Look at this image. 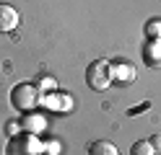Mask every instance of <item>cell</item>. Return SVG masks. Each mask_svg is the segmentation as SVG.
Returning <instances> with one entry per match:
<instances>
[{
    "instance_id": "6da1fadb",
    "label": "cell",
    "mask_w": 161,
    "mask_h": 155,
    "mask_svg": "<svg viewBox=\"0 0 161 155\" xmlns=\"http://www.w3.org/2000/svg\"><path fill=\"white\" fill-rule=\"evenodd\" d=\"M5 155H42V142L36 140V134L24 132V134H13L8 140Z\"/></svg>"
},
{
    "instance_id": "7a4b0ae2",
    "label": "cell",
    "mask_w": 161,
    "mask_h": 155,
    "mask_svg": "<svg viewBox=\"0 0 161 155\" xmlns=\"http://www.w3.org/2000/svg\"><path fill=\"white\" fill-rule=\"evenodd\" d=\"M86 83H88V88L96 90V93L107 90L109 85H112V72H109V62H102V59L91 62V65H88V70H86Z\"/></svg>"
},
{
    "instance_id": "3957f363",
    "label": "cell",
    "mask_w": 161,
    "mask_h": 155,
    "mask_svg": "<svg viewBox=\"0 0 161 155\" xmlns=\"http://www.w3.org/2000/svg\"><path fill=\"white\" fill-rule=\"evenodd\" d=\"M39 90L31 85V83H18V85L11 90V101L18 111H31L39 106Z\"/></svg>"
},
{
    "instance_id": "277c9868",
    "label": "cell",
    "mask_w": 161,
    "mask_h": 155,
    "mask_svg": "<svg viewBox=\"0 0 161 155\" xmlns=\"http://www.w3.org/2000/svg\"><path fill=\"white\" fill-rule=\"evenodd\" d=\"M109 72H112V83H119V85H130L135 80V67L127 65V62L109 65Z\"/></svg>"
},
{
    "instance_id": "5b68a950",
    "label": "cell",
    "mask_w": 161,
    "mask_h": 155,
    "mask_svg": "<svg viewBox=\"0 0 161 155\" xmlns=\"http://www.w3.org/2000/svg\"><path fill=\"white\" fill-rule=\"evenodd\" d=\"M143 62L148 67H161V39H146V44H143Z\"/></svg>"
},
{
    "instance_id": "8992f818",
    "label": "cell",
    "mask_w": 161,
    "mask_h": 155,
    "mask_svg": "<svg viewBox=\"0 0 161 155\" xmlns=\"http://www.w3.org/2000/svg\"><path fill=\"white\" fill-rule=\"evenodd\" d=\"M18 26V10L13 5L0 3V34H11Z\"/></svg>"
},
{
    "instance_id": "52a82bcc",
    "label": "cell",
    "mask_w": 161,
    "mask_h": 155,
    "mask_svg": "<svg viewBox=\"0 0 161 155\" xmlns=\"http://www.w3.org/2000/svg\"><path fill=\"white\" fill-rule=\"evenodd\" d=\"M88 155H119V152L109 140H96L88 145Z\"/></svg>"
},
{
    "instance_id": "ba28073f",
    "label": "cell",
    "mask_w": 161,
    "mask_h": 155,
    "mask_svg": "<svg viewBox=\"0 0 161 155\" xmlns=\"http://www.w3.org/2000/svg\"><path fill=\"white\" fill-rule=\"evenodd\" d=\"M21 127H24L26 132H31V134H34V132H39V129L44 127V119H42V116H36V114H31V116H26V119L21 121Z\"/></svg>"
},
{
    "instance_id": "9c48e42d",
    "label": "cell",
    "mask_w": 161,
    "mask_h": 155,
    "mask_svg": "<svg viewBox=\"0 0 161 155\" xmlns=\"http://www.w3.org/2000/svg\"><path fill=\"white\" fill-rule=\"evenodd\" d=\"M146 36L148 39H161V18H148L146 21Z\"/></svg>"
},
{
    "instance_id": "30bf717a",
    "label": "cell",
    "mask_w": 161,
    "mask_h": 155,
    "mask_svg": "<svg viewBox=\"0 0 161 155\" xmlns=\"http://www.w3.org/2000/svg\"><path fill=\"white\" fill-rule=\"evenodd\" d=\"M130 155H153V147H151L148 140H138V142H133V147H130Z\"/></svg>"
},
{
    "instance_id": "8fae6325",
    "label": "cell",
    "mask_w": 161,
    "mask_h": 155,
    "mask_svg": "<svg viewBox=\"0 0 161 155\" xmlns=\"http://www.w3.org/2000/svg\"><path fill=\"white\" fill-rule=\"evenodd\" d=\"M18 129H21V127H18L16 121H11V124H5V134H8V137H13V134H18Z\"/></svg>"
},
{
    "instance_id": "7c38bea8",
    "label": "cell",
    "mask_w": 161,
    "mask_h": 155,
    "mask_svg": "<svg viewBox=\"0 0 161 155\" xmlns=\"http://www.w3.org/2000/svg\"><path fill=\"white\" fill-rule=\"evenodd\" d=\"M148 142H151V147H153V150H161V134H153Z\"/></svg>"
}]
</instances>
